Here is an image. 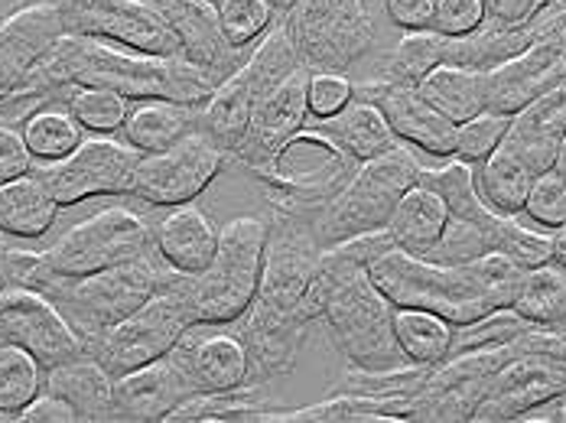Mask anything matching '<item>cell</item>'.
Here are the masks:
<instances>
[{"mask_svg": "<svg viewBox=\"0 0 566 423\" xmlns=\"http://www.w3.org/2000/svg\"><path fill=\"white\" fill-rule=\"evenodd\" d=\"M65 85L112 88L127 102L172 98L186 105H202L216 88V82L202 68L182 56H147L78 33H65L30 75V88L50 92L53 98Z\"/></svg>", "mask_w": 566, "mask_h": 423, "instance_id": "6da1fadb", "label": "cell"}, {"mask_svg": "<svg viewBox=\"0 0 566 423\" xmlns=\"http://www.w3.org/2000/svg\"><path fill=\"white\" fill-rule=\"evenodd\" d=\"M368 274L395 306L430 309L453 326H465L499 306H509L521 267L495 251L469 264H437L391 247L368 264Z\"/></svg>", "mask_w": 566, "mask_h": 423, "instance_id": "7a4b0ae2", "label": "cell"}, {"mask_svg": "<svg viewBox=\"0 0 566 423\" xmlns=\"http://www.w3.org/2000/svg\"><path fill=\"white\" fill-rule=\"evenodd\" d=\"M316 326L352 368H397L407 364L395 336V303L371 281L368 264L342 244L323 251L319 277L313 284Z\"/></svg>", "mask_w": 566, "mask_h": 423, "instance_id": "3957f363", "label": "cell"}, {"mask_svg": "<svg viewBox=\"0 0 566 423\" xmlns=\"http://www.w3.org/2000/svg\"><path fill=\"white\" fill-rule=\"evenodd\" d=\"M167 274V261L160 254L130 261V264H117L98 274H85V277H59L46 267L43 254L27 251L23 261V274H20V287H33L43 297L56 303L59 313L69 319V326L78 332L82 346H88L92 339H98L105 329L117 326L120 319H127L137 306L150 300Z\"/></svg>", "mask_w": 566, "mask_h": 423, "instance_id": "277c9868", "label": "cell"}, {"mask_svg": "<svg viewBox=\"0 0 566 423\" xmlns=\"http://www.w3.org/2000/svg\"><path fill=\"white\" fill-rule=\"evenodd\" d=\"M283 27L310 72H342L352 82L371 75L388 50L381 46L388 0H296L281 13Z\"/></svg>", "mask_w": 566, "mask_h": 423, "instance_id": "5b68a950", "label": "cell"}, {"mask_svg": "<svg viewBox=\"0 0 566 423\" xmlns=\"http://www.w3.org/2000/svg\"><path fill=\"white\" fill-rule=\"evenodd\" d=\"M319 264H323V244L316 242L313 222L271 209L261 284L248 309L306 329L316 326L313 284L319 277Z\"/></svg>", "mask_w": 566, "mask_h": 423, "instance_id": "8992f818", "label": "cell"}, {"mask_svg": "<svg viewBox=\"0 0 566 423\" xmlns=\"http://www.w3.org/2000/svg\"><path fill=\"white\" fill-rule=\"evenodd\" d=\"M420 170H423L420 154L410 150L407 144L388 154H378L371 160H361L352 180L342 186L339 195L326 205V212L313 225L323 251L355 235L388 229L400 195L420 180Z\"/></svg>", "mask_w": 566, "mask_h": 423, "instance_id": "52a82bcc", "label": "cell"}, {"mask_svg": "<svg viewBox=\"0 0 566 423\" xmlns=\"http://www.w3.org/2000/svg\"><path fill=\"white\" fill-rule=\"evenodd\" d=\"M268 247V219L238 215L219 229V251L202 274H186L199 322H234L258 294Z\"/></svg>", "mask_w": 566, "mask_h": 423, "instance_id": "ba28073f", "label": "cell"}, {"mask_svg": "<svg viewBox=\"0 0 566 423\" xmlns=\"http://www.w3.org/2000/svg\"><path fill=\"white\" fill-rule=\"evenodd\" d=\"M192 322L199 319L186 294V274L172 271L167 264L160 290L144 306H137L127 319H120L98 339H92L85 352L95 356L112 371V378H117L124 371H134L140 364L170 356V349Z\"/></svg>", "mask_w": 566, "mask_h": 423, "instance_id": "9c48e42d", "label": "cell"}, {"mask_svg": "<svg viewBox=\"0 0 566 423\" xmlns=\"http://www.w3.org/2000/svg\"><path fill=\"white\" fill-rule=\"evenodd\" d=\"M358 170V160L336 150L306 127L286 140L274 167L254 180L261 182L268 209L300 215L316 225L326 205L342 192V186Z\"/></svg>", "mask_w": 566, "mask_h": 423, "instance_id": "30bf717a", "label": "cell"}, {"mask_svg": "<svg viewBox=\"0 0 566 423\" xmlns=\"http://www.w3.org/2000/svg\"><path fill=\"white\" fill-rule=\"evenodd\" d=\"M157 254L154 229L134 209H102L75 222L46 254V267L59 277H85L117 264Z\"/></svg>", "mask_w": 566, "mask_h": 423, "instance_id": "8fae6325", "label": "cell"}, {"mask_svg": "<svg viewBox=\"0 0 566 423\" xmlns=\"http://www.w3.org/2000/svg\"><path fill=\"white\" fill-rule=\"evenodd\" d=\"M137 160L140 154L114 134H92L62 160H33L30 173L69 209L95 195H130Z\"/></svg>", "mask_w": 566, "mask_h": 423, "instance_id": "7c38bea8", "label": "cell"}, {"mask_svg": "<svg viewBox=\"0 0 566 423\" xmlns=\"http://www.w3.org/2000/svg\"><path fill=\"white\" fill-rule=\"evenodd\" d=\"M566 388V339L557 329L541 326L534 346L502 364L485 388L472 423L517 421L527 408L560 394Z\"/></svg>", "mask_w": 566, "mask_h": 423, "instance_id": "4fadbf2b", "label": "cell"}, {"mask_svg": "<svg viewBox=\"0 0 566 423\" xmlns=\"http://www.w3.org/2000/svg\"><path fill=\"white\" fill-rule=\"evenodd\" d=\"M226 160V150L202 127H196L179 144L137 160L130 195L147 205H186L216 182Z\"/></svg>", "mask_w": 566, "mask_h": 423, "instance_id": "5bb4252c", "label": "cell"}, {"mask_svg": "<svg viewBox=\"0 0 566 423\" xmlns=\"http://www.w3.org/2000/svg\"><path fill=\"white\" fill-rule=\"evenodd\" d=\"M65 33L108 40L147 56H182L167 20L147 0H59Z\"/></svg>", "mask_w": 566, "mask_h": 423, "instance_id": "9a60e30c", "label": "cell"}, {"mask_svg": "<svg viewBox=\"0 0 566 423\" xmlns=\"http://www.w3.org/2000/svg\"><path fill=\"white\" fill-rule=\"evenodd\" d=\"M0 342L23 346L46 371L85 352L56 303L33 287H7L0 294Z\"/></svg>", "mask_w": 566, "mask_h": 423, "instance_id": "2e32d148", "label": "cell"}, {"mask_svg": "<svg viewBox=\"0 0 566 423\" xmlns=\"http://www.w3.org/2000/svg\"><path fill=\"white\" fill-rule=\"evenodd\" d=\"M306 88H310V68H296L274 92H268L258 102L238 150L231 154V160H238L251 177L268 173L277 154L286 147V140L303 130V124L310 118Z\"/></svg>", "mask_w": 566, "mask_h": 423, "instance_id": "e0dca14e", "label": "cell"}, {"mask_svg": "<svg viewBox=\"0 0 566 423\" xmlns=\"http://www.w3.org/2000/svg\"><path fill=\"white\" fill-rule=\"evenodd\" d=\"M352 85L358 98H368L381 108V115L388 118L400 144H407L410 150L437 163L453 157L455 124L447 115H440L417 92V85H397V82H381V78H361Z\"/></svg>", "mask_w": 566, "mask_h": 423, "instance_id": "ac0fdd59", "label": "cell"}, {"mask_svg": "<svg viewBox=\"0 0 566 423\" xmlns=\"http://www.w3.org/2000/svg\"><path fill=\"white\" fill-rule=\"evenodd\" d=\"M147 3H154V10L176 33L182 60L202 68L216 85L226 82L254 50V46H234L228 40L216 0H147Z\"/></svg>", "mask_w": 566, "mask_h": 423, "instance_id": "d6986e66", "label": "cell"}, {"mask_svg": "<svg viewBox=\"0 0 566 423\" xmlns=\"http://www.w3.org/2000/svg\"><path fill=\"white\" fill-rule=\"evenodd\" d=\"M65 36L59 0H33L0 20V88L7 95L27 92L36 65Z\"/></svg>", "mask_w": 566, "mask_h": 423, "instance_id": "ffe728a7", "label": "cell"}, {"mask_svg": "<svg viewBox=\"0 0 566 423\" xmlns=\"http://www.w3.org/2000/svg\"><path fill=\"white\" fill-rule=\"evenodd\" d=\"M170 359L196 394L248 384V352L231 322H192L170 349Z\"/></svg>", "mask_w": 566, "mask_h": 423, "instance_id": "44dd1931", "label": "cell"}, {"mask_svg": "<svg viewBox=\"0 0 566 423\" xmlns=\"http://www.w3.org/2000/svg\"><path fill=\"white\" fill-rule=\"evenodd\" d=\"M566 78V46L551 33L502 65L489 68V105L492 112L517 115L534 98Z\"/></svg>", "mask_w": 566, "mask_h": 423, "instance_id": "7402d4cb", "label": "cell"}, {"mask_svg": "<svg viewBox=\"0 0 566 423\" xmlns=\"http://www.w3.org/2000/svg\"><path fill=\"white\" fill-rule=\"evenodd\" d=\"M196 388L179 371L170 356L140 364L134 371H124L114 378V421H167L172 411L192 398Z\"/></svg>", "mask_w": 566, "mask_h": 423, "instance_id": "603a6c76", "label": "cell"}, {"mask_svg": "<svg viewBox=\"0 0 566 423\" xmlns=\"http://www.w3.org/2000/svg\"><path fill=\"white\" fill-rule=\"evenodd\" d=\"M566 137V78L534 98L527 108L511 115V127L505 144L534 170H554L557 150Z\"/></svg>", "mask_w": 566, "mask_h": 423, "instance_id": "cb8c5ba5", "label": "cell"}, {"mask_svg": "<svg viewBox=\"0 0 566 423\" xmlns=\"http://www.w3.org/2000/svg\"><path fill=\"white\" fill-rule=\"evenodd\" d=\"M303 127L310 134L323 137L326 144H333L342 154L355 157L358 163L400 147V140L391 130L388 118L381 115V108L368 98H358V95L333 118H306Z\"/></svg>", "mask_w": 566, "mask_h": 423, "instance_id": "d4e9b609", "label": "cell"}, {"mask_svg": "<svg viewBox=\"0 0 566 423\" xmlns=\"http://www.w3.org/2000/svg\"><path fill=\"white\" fill-rule=\"evenodd\" d=\"M157 254L179 274H202L219 251V225L196 205H172L154 229Z\"/></svg>", "mask_w": 566, "mask_h": 423, "instance_id": "484cf974", "label": "cell"}, {"mask_svg": "<svg viewBox=\"0 0 566 423\" xmlns=\"http://www.w3.org/2000/svg\"><path fill=\"white\" fill-rule=\"evenodd\" d=\"M43 388L59 394L62 401H69L78 423L114 421L112 371L88 352L53 364L43 378Z\"/></svg>", "mask_w": 566, "mask_h": 423, "instance_id": "4316f807", "label": "cell"}, {"mask_svg": "<svg viewBox=\"0 0 566 423\" xmlns=\"http://www.w3.org/2000/svg\"><path fill=\"white\" fill-rule=\"evenodd\" d=\"M196 127H199V105H186L172 98H144L130 105L117 134L144 157L179 144Z\"/></svg>", "mask_w": 566, "mask_h": 423, "instance_id": "83f0119b", "label": "cell"}, {"mask_svg": "<svg viewBox=\"0 0 566 423\" xmlns=\"http://www.w3.org/2000/svg\"><path fill=\"white\" fill-rule=\"evenodd\" d=\"M264 388H228V391H199L186 398L164 423H281L283 404L268 401Z\"/></svg>", "mask_w": 566, "mask_h": 423, "instance_id": "f1b7e54d", "label": "cell"}, {"mask_svg": "<svg viewBox=\"0 0 566 423\" xmlns=\"http://www.w3.org/2000/svg\"><path fill=\"white\" fill-rule=\"evenodd\" d=\"M59 209L53 192L33 173L0 182V232L7 239H43L56 225Z\"/></svg>", "mask_w": 566, "mask_h": 423, "instance_id": "f546056e", "label": "cell"}, {"mask_svg": "<svg viewBox=\"0 0 566 423\" xmlns=\"http://www.w3.org/2000/svg\"><path fill=\"white\" fill-rule=\"evenodd\" d=\"M417 92L453 124L469 121L489 105V72L469 65H433Z\"/></svg>", "mask_w": 566, "mask_h": 423, "instance_id": "4dcf8cb0", "label": "cell"}, {"mask_svg": "<svg viewBox=\"0 0 566 423\" xmlns=\"http://www.w3.org/2000/svg\"><path fill=\"white\" fill-rule=\"evenodd\" d=\"M447 222H450V209L440 199V192H433L423 182H413L397 202L395 215L388 222V235L400 251L423 254L443 235Z\"/></svg>", "mask_w": 566, "mask_h": 423, "instance_id": "1f68e13d", "label": "cell"}, {"mask_svg": "<svg viewBox=\"0 0 566 423\" xmlns=\"http://www.w3.org/2000/svg\"><path fill=\"white\" fill-rule=\"evenodd\" d=\"M410 398H375L361 391H333L326 401L286 408L281 423H403Z\"/></svg>", "mask_w": 566, "mask_h": 423, "instance_id": "d6a6232c", "label": "cell"}, {"mask_svg": "<svg viewBox=\"0 0 566 423\" xmlns=\"http://www.w3.org/2000/svg\"><path fill=\"white\" fill-rule=\"evenodd\" d=\"M534 177L537 173L511 150L505 140L482 163H475L479 195L485 199V205H492L502 215H521L524 212V202H527Z\"/></svg>", "mask_w": 566, "mask_h": 423, "instance_id": "836d02e7", "label": "cell"}, {"mask_svg": "<svg viewBox=\"0 0 566 423\" xmlns=\"http://www.w3.org/2000/svg\"><path fill=\"white\" fill-rule=\"evenodd\" d=\"M509 306L534 326L557 329L566 316V271L557 261L521 271Z\"/></svg>", "mask_w": 566, "mask_h": 423, "instance_id": "e575fe53", "label": "cell"}, {"mask_svg": "<svg viewBox=\"0 0 566 423\" xmlns=\"http://www.w3.org/2000/svg\"><path fill=\"white\" fill-rule=\"evenodd\" d=\"M395 336L403 359L413 364L437 368L453 349V322L417 306H395Z\"/></svg>", "mask_w": 566, "mask_h": 423, "instance_id": "d590c367", "label": "cell"}, {"mask_svg": "<svg viewBox=\"0 0 566 423\" xmlns=\"http://www.w3.org/2000/svg\"><path fill=\"white\" fill-rule=\"evenodd\" d=\"M20 130L33 160H62L85 140V127L69 115L65 105H53V102L27 115Z\"/></svg>", "mask_w": 566, "mask_h": 423, "instance_id": "8d00e7d4", "label": "cell"}, {"mask_svg": "<svg viewBox=\"0 0 566 423\" xmlns=\"http://www.w3.org/2000/svg\"><path fill=\"white\" fill-rule=\"evenodd\" d=\"M56 102L92 134H117L130 112V102L124 95L95 85H65L56 92Z\"/></svg>", "mask_w": 566, "mask_h": 423, "instance_id": "74e56055", "label": "cell"}, {"mask_svg": "<svg viewBox=\"0 0 566 423\" xmlns=\"http://www.w3.org/2000/svg\"><path fill=\"white\" fill-rule=\"evenodd\" d=\"M46 368L23 346L0 342V414L10 421L43 391Z\"/></svg>", "mask_w": 566, "mask_h": 423, "instance_id": "f35d334b", "label": "cell"}, {"mask_svg": "<svg viewBox=\"0 0 566 423\" xmlns=\"http://www.w3.org/2000/svg\"><path fill=\"white\" fill-rule=\"evenodd\" d=\"M527 329H534V322L517 316L511 306H499V309H492V313H485V316H479V319H472L465 326H453V349H450V356L509 342V339H517Z\"/></svg>", "mask_w": 566, "mask_h": 423, "instance_id": "ab89813d", "label": "cell"}, {"mask_svg": "<svg viewBox=\"0 0 566 423\" xmlns=\"http://www.w3.org/2000/svg\"><path fill=\"white\" fill-rule=\"evenodd\" d=\"M509 127H511V115H502V112H492V108H485V112H479L475 118H469V121L455 124V150L453 157L455 160H462V163H482L492 150H499L502 147V140L509 137Z\"/></svg>", "mask_w": 566, "mask_h": 423, "instance_id": "60d3db41", "label": "cell"}, {"mask_svg": "<svg viewBox=\"0 0 566 423\" xmlns=\"http://www.w3.org/2000/svg\"><path fill=\"white\" fill-rule=\"evenodd\" d=\"M222 30L234 46H254L274 23L271 0H216Z\"/></svg>", "mask_w": 566, "mask_h": 423, "instance_id": "b9f144b4", "label": "cell"}, {"mask_svg": "<svg viewBox=\"0 0 566 423\" xmlns=\"http://www.w3.org/2000/svg\"><path fill=\"white\" fill-rule=\"evenodd\" d=\"M524 215L547 232H557L560 225H566V182L557 170H544L534 177L524 202Z\"/></svg>", "mask_w": 566, "mask_h": 423, "instance_id": "7bdbcfd3", "label": "cell"}, {"mask_svg": "<svg viewBox=\"0 0 566 423\" xmlns=\"http://www.w3.org/2000/svg\"><path fill=\"white\" fill-rule=\"evenodd\" d=\"M310 118H333L355 98V85L342 72H310Z\"/></svg>", "mask_w": 566, "mask_h": 423, "instance_id": "ee69618b", "label": "cell"}, {"mask_svg": "<svg viewBox=\"0 0 566 423\" xmlns=\"http://www.w3.org/2000/svg\"><path fill=\"white\" fill-rule=\"evenodd\" d=\"M482 20H485L482 0H437L430 30L443 36H465L475 27H482Z\"/></svg>", "mask_w": 566, "mask_h": 423, "instance_id": "f6af8a7d", "label": "cell"}, {"mask_svg": "<svg viewBox=\"0 0 566 423\" xmlns=\"http://www.w3.org/2000/svg\"><path fill=\"white\" fill-rule=\"evenodd\" d=\"M33 167V154L23 140L20 124H0V182L27 177Z\"/></svg>", "mask_w": 566, "mask_h": 423, "instance_id": "bcb514c9", "label": "cell"}, {"mask_svg": "<svg viewBox=\"0 0 566 423\" xmlns=\"http://www.w3.org/2000/svg\"><path fill=\"white\" fill-rule=\"evenodd\" d=\"M13 421L20 423H78V417H75V411H72V404L69 401H62L59 394H53V391H40Z\"/></svg>", "mask_w": 566, "mask_h": 423, "instance_id": "7dc6e473", "label": "cell"}, {"mask_svg": "<svg viewBox=\"0 0 566 423\" xmlns=\"http://www.w3.org/2000/svg\"><path fill=\"white\" fill-rule=\"evenodd\" d=\"M437 0H388V20L397 30H430L433 27Z\"/></svg>", "mask_w": 566, "mask_h": 423, "instance_id": "c3c4849f", "label": "cell"}, {"mask_svg": "<svg viewBox=\"0 0 566 423\" xmlns=\"http://www.w3.org/2000/svg\"><path fill=\"white\" fill-rule=\"evenodd\" d=\"M534 7H537V0H482L485 20L502 23V27H517L521 20L531 17Z\"/></svg>", "mask_w": 566, "mask_h": 423, "instance_id": "681fc988", "label": "cell"}, {"mask_svg": "<svg viewBox=\"0 0 566 423\" xmlns=\"http://www.w3.org/2000/svg\"><path fill=\"white\" fill-rule=\"evenodd\" d=\"M521 423H566V388L560 394H554V398H547V401H541V404H534V408H527L521 417Z\"/></svg>", "mask_w": 566, "mask_h": 423, "instance_id": "f907efd6", "label": "cell"}, {"mask_svg": "<svg viewBox=\"0 0 566 423\" xmlns=\"http://www.w3.org/2000/svg\"><path fill=\"white\" fill-rule=\"evenodd\" d=\"M13 254H17V247H10V244H7V235L0 232V294H3L7 287H17V274H13Z\"/></svg>", "mask_w": 566, "mask_h": 423, "instance_id": "816d5d0a", "label": "cell"}, {"mask_svg": "<svg viewBox=\"0 0 566 423\" xmlns=\"http://www.w3.org/2000/svg\"><path fill=\"white\" fill-rule=\"evenodd\" d=\"M551 239H554V257L551 261H557L566 271V225H560L557 232H551Z\"/></svg>", "mask_w": 566, "mask_h": 423, "instance_id": "f5cc1de1", "label": "cell"}, {"mask_svg": "<svg viewBox=\"0 0 566 423\" xmlns=\"http://www.w3.org/2000/svg\"><path fill=\"white\" fill-rule=\"evenodd\" d=\"M554 170L560 173V180L566 182V137L564 144H560V150H557V163H554Z\"/></svg>", "mask_w": 566, "mask_h": 423, "instance_id": "db71d44e", "label": "cell"}, {"mask_svg": "<svg viewBox=\"0 0 566 423\" xmlns=\"http://www.w3.org/2000/svg\"><path fill=\"white\" fill-rule=\"evenodd\" d=\"M271 3H274V10H277V13H283V10H290L296 0H271Z\"/></svg>", "mask_w": 566, "mask_h": 423, "instance_id": "11a10c76", "label": "cell"}, {"mask_svg": "<svg viewBox=\"0 0 566 423\" xmlns=\"http://www.w3.org/2000/svg\"><path fill=\"white\" fill-rule=\"evenodd\" d=\"M554 36H557V40H560V43H564V46H566V20H564V27H560V30H557Z\"/></svg>", "mask_w": 566, "mask_h": 423, "instance_id": "9f6ffc18", "label": "cell"}, {"mask_svg": "<svg viewBox=\"0 0 566 423\" xmlns=\"http://www.w3.org/2000/svg\"><path fill=\"white\" fill-rule=\"evenodd\" d=\"M557 332H560V336H564V339H566V316H564V322L557 326Z\"/></svg>", "mask_w": 566, "mask_h": 423, "instance_id": "6f0895ef", "label": "cell"}, {"mask_svg": "<svg viewBox=\"0 0 566 423\" xmlns=\"http://www.w3.org/2000/svg\"><path fill=\"white\" fill-rule=\"evenodd\" d=\"M3 98H10V95H7V92H3V88H0V102H3Z\"/></svg>", "mask_w": 566, "mask_h": 423, "instance_id": "680465c9", "label": "cell"}, {"mask_svg": "<svg viewBox=\"0 0 566 423\" xmlns=\"http://www.w3.org/2000/svg\"><path fill=\"white\" fill-rule=\"evenodd\" d=\"M0 421H10V417H7V414H0Z\"/></svg>", "mask_w": 566, "mask_h": 423, "instance_id": "91938a15", "label": "cell"}]
</instances>
